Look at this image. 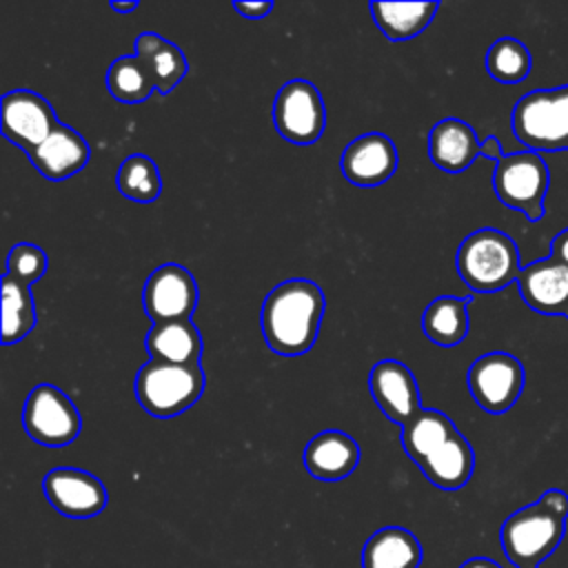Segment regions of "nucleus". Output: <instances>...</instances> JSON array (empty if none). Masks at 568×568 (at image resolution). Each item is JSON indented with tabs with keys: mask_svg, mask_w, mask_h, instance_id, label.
Masks as SVG:
<instances>
[{
	"mask_svg": "<svg viewBox=\"0 0 568 568\" xmlns=\"http://www.w3.org/2000/svg\"><path fill=\"white\" fill-rule=\"evenodd\" d=\"M513 133L535 153L568 149V84L519 98L513 109Z\"/></svg>",
	"mask_w": 568,
	"mask_h": 568,
	"instance_id": "obj_5",
	"label": "nucleus"
},
{
	"mask_svg": "<svg viewBox=\"0 0 568 568\" xmlns=\"http://www.w3.org/2000/svg\"><path fill=\"white\" fill-rule=\"evenodd\" d=\"M422 555V544L410 530L386 526L366 539L362 568H419Z\"/></svg>",
	"mask_w": 568,
	"mask_h": 568,
	"instance_id": "obj_21",
	"label": "nucleus"
},
{
	"mask_svg": "<svg viewBox=\"0 0 568 568\" xmlns=\"http://www.w3.org/2000/svg\"><path fill=\"white\" fill-rule=\"evenodd\" d=\"M142 304L153 324L191 320L197 306L195 277L180 264H162L149 275Z\"/></svg>",
	"mask_w": 568,
	"mask_h": 568,
	"instance_id": "obj_11",
	"label": "nucleus"
},
{
	"mask_svg": "<svg viewBox=\"0 0 568 568\" xmlns=\"http://www.w3.org/2000/svg\"><path fill=\"white\" fill-rule=\"evenodd\" d=\"M368 390L379 410L402 426L422 410L417 382L410 368L397 359H382L371 368Z\"/></svg>",
	"mask_w": 568,
	"mask_h": 568,
	"instance_id": "obj_13",
	"label": "nucleus"
},
{
	"mask_svg": "<svg viewBox=\"0 0 568 568\" xmlns=\"http://www.w3.org/2000/svg\"><path fill=\"white\" fill-rule=\"evenodd\" d=\"M146 351L151 359L193 366V364H200L202 335L191 320L153 324L146 335Z\"/></svg>",
	"mask_w": 568,
	"mask_h": 568,
	"instance_id": "obj_20",
	"label": "nucleus"
},
{
	"mask_svg": "<svg viewBox=\"0 0 568 568\" xmlns=\"http://www.w3.org/2000/svg\"><path fill=\"white\" fill-rule=\"evenodd\" d=\"M379 31L393 40H410L430 24L439 2H371L368 4Z\"/></svg>",
	"mask_w": 568,
	"mask_h": 568,
	"instance_id": "obj_23",
	"label": "nucleus"
},
{
	"mask_svg": "<svg viewBox=\"0 0 568 568\" xmlns=\"http://www.w3.org/2000/svg\"><path fill=\"white\" fill-rule=\"evenodd\" d=\"M91 149L87 140L71 126L60 124L33 153H29L31 164L51 182H60L84 169Z\"/></svg>",
	"mask_w": 568,
	"mask_h": 568,
	"instance_id": "obj_17",
	"label": "nucleus"
},
{
	"mask_svg": "<svg viewBox=\"0 0 568 568\" xmlns=\"http://www.w3.org/2000/svg\"><path fill=\"white\" fill-rule=\"evenodd\" d=\"M106 89L118 102L126 104L144 102L155 91L149 69L138 55H124L111 62L106 71Z\"/></svg>",
	"mask_w": 568,
	"mask_h": 568,
	"instance_id": "obj_27",
	"label": "nucleus"
},
{
	"mask_svg": "<svg viewBox=\"0 0 568 568\" xmlns=\"http://www.w3.org/2000/svg\"><path fill=\"white\" fill-rule=\"evenodd\" d=\"M204 393V371L200 364L180 366L151 359L135 377L140 406L160 419L175 417L191 408Z\"/></svg>",
	"mask_w": 568,
	"mask_h": 568,
	"instance_id": "obj_4",
	"label": "nucleus"
},
{
	"mask_svg": "<svg viewBox=\"0 0 568 568\" xmlns=\"http://www.w3.org/2000/svg\"><path fill=\"white\" fill-rule=\"evenodd\" d=\"M273 122L277 133L300 146L320 140L326 126L324 100L308 80L286 82L273 102Z\"/></svg>",
	"mask_w": 568,
	"mask_h": 568,
	"instance_id": "obj_9",
	"label": "nucleus"
},
{
	"mask_svg": "<svg viewBox=\"0 0 568 568\" xmlns=\"http://www.w3.org/2000/svg\"><path fill=\"white\" fill-rule=\"evenodd\" d=\"M479 155L484 158H490L495 162H499L504 158V151H501V144L495 135H488L484 142H481V149H479Z\"/></svg>",
	"mask_w": 568,
	"mask_h": 568,
	"instance_id": "obj_33",
	"label": "nucleus"
},
{
	"mask_svg": "<svg viewBox=\"0 0 568 568\" xmlns=\"http://www.w3.org/2000/svg\"><path fill=\"white\" fill-rule=\"evenodd\" d=\"M459 277L477 293H495L519 277L517 244L497 229L473 231L457 248Z\"/></svg>",
	"mask_w": 568,
	"mask_h": 568,
	"instance_id": "obj_3",
	"label": "nucleus"
},
{
	"mask_svg": "<svg viewBox=\"0 0 568 568\" xmlns=\"http://www.w3.org/2000/svg\"><path fill=\"white\" fill-rule=\"evenodd\" d=\"M233 9L248 20H262L271 13L273 2H268V0L266 2H262V0L260 2H233Z\"/></svg>",
	"mask_w": 568,
	"mask_h": 568,
	"instance_id": "obj_31",
	"label": "nucleus"
},
{
	"mask_svg": "<svg viewBox=\"0 0 568 568\" xmlns=\"http://www.w3.org/2000/svg\"><path fill=\"white\" fill-rule=\"evenodd\" d=\"M530 67L532 58L528 47L515 38L495 40L486 53V71L504 84L521 82L530 73Z\"/></svg>",
	"mask_w": 568,
	"mask_h": 568,
	"instance_id": "obj_29",
	"label": "nucleus"
},
{
	"mask_svg": "<svg viewBox=\"0 0 568 568\" xmlns=\"http://www.w3.org/2000/svg\"><path fill=\"white\" fill-rule=\"evenodd\" d=\"M118 189L124 197L140 202V204H149L153 200H158V195L162 193V178L158 166L153 164V160L144 153H135L129 155L120 169H118Z\"/></svg>",
	"mask_w": 568,
	"mask_h": 568,
	"instance_id": "obj_28",
	"label": "nucleus"
},
{
	"mask_svg": "<svg viewBox=\"0 0 568 568\" xmlns=\"http://www.w3.org/2000/svg\"><path fill=\"white\" fill-rule=\"evenodd\" d=\"M47 501L64 517L89 519L106 508L109 493L104 484L80 468H53L42 479Z\"/></svg>",
	"mask_w": 568,
	"mask_h": 568,
	"instance_id": "obj_12",
	"label": "nucleus"
},
{
	"mask_svg": "<svg viewBox=\"0 0 568 568\" xmlns=\"http://www.w3.org/2000/svg\"><path fill=\"white\" fill-rule=\"evenodd\" d=\"M526 384L521 362L504 351L477 357L468 368V388L473 399L486 413L499 415L515 406Z\"/></svg>",
	"mask_w": 568,
	"mask_h": 568,
	"instance_id": "obj_8",
	"label": "nucleus"
},
{
	"mask_svg": "<svg viewBox=\"0 0 568 568\" xmlns=\"http://www.w3.org/2000/svg\"><path fill=\"white\" fill-rule=\"evenodd\" d=\"M135 7H138V2H118V0L111 2V9L118 13H131Z\"/></svg>",
	"mask_w": 568,
	"mask_h": 568,
	"instance_id": "obj_35",
	"label": "nucleus"
},
{
	"mask_svg": "<svg viewBox=\"0 0 568 568\" xmlns=\"http://www.w3.org/2000/svg\"><path fill=\"white\" fill-rule=\"evenodd\" d=\"M397 169V149L384 133H364L342 153V173L351 184L379 186Z\"/></svg>",
	"mask_w": 568,
	"mask_h": 568,
	"instance_id": "obj_15",
	"label": "nucleus"
},
{
	"mask_svg": "<svg viewBox=\"0 0 568 568\" xmlns=\"http://www.w3.org/2000/svg\"><path fill=\"white\" fill-rule=\"evenodd\" d=\"M481 142L470 124L457 118L439 120L428 135V153L435 166L448 173L466 171L479 155Z\"/></svg>",
	"mask_w": 568,
	"mask_h": 568,
	"instance_id": "obj_18",
	"label": "nucleus"
},
{
	"mask_svg": "<svg viewBox=\"0 0 568 568\" xmlns=\"http://www.w3.org/2000/svg\"><path fill=\"white\" fill-rule=\"evenodd\" d=\"M60 126L51 104L27 89L9 91L2 95L0 129L2 135L20 146L27 155L33 153Z\"/></svg>",
	"mask_w": 568,
	"mask_h": 568,
	"instance_id": "obj_10",
	"label": "nucleus"
},
{
	"mask_svg": "<svg viewBox=\"0 0 568 568\" xmlns=\"http://www.w3.org/2000/svg\"><path fill=\"white\" fill-rule=\"evenodd\" d=\"M517 288L532 311L568 320V264L550 255L535 260L519 271Z\"/></svg>",
	"mask_w": 568,
	"mask_h": 568,
	"instance_id": "obj_14",
	"label": "nucleus"
},
{
	"mask_svg": "<svg viewBox=\"0 0 568 568\" xmlns=\"http://www.w3.org/2000/svg\"><path fill=\"white\" fill-rule=\"evenodd\" d=\"M455 430V424L444 413L435 408H422L408 424L402 426V446L406 455L419 466Z\"/></svg>",
	"mask_w": 568,
	"mask_h": 568,
	"instance_id": "obj_25",
	"label": "nucleus"
},
{
	"mask_svg": "<svg viewBox=\"0 0 568 568\" xmlns=\"http://www.w3.org/2000/svg\"><path fill=\"white\" fill-rule=\"evenodd\" d=\"M135 55L144 62L155 91L162 95L175 89L189 71L182 49L153 31H144L138 36Z\"/></svg>",
	"mask_w": 568,
	"mask_h": 568,
	"instance_id": "obj_22",
	"label": "nucleus"
},
{
	"mask_svg": "<svg viewBox=\"0 0 568 568\" xmlns=\"http://www.w3.org/2000/svg\"><path fill=\"white\" fill-rule=\"evenodd\" d=\"M324 293L311 280H286L264 300L260 326L266 346L284 357L304 355L317 339Z\"/></svg>",
	"mask_w": 568,
	"mask_h": 568,
	"instance_id": "obj_1",
	"label": "nucleus"
},
{
	"mask_svg": "<svg viewBox=\"0 0 568 568\" xmlns=\"http://www.w3.org/2000/svg\"><path fill=\"white\" fill-rule=\"evenodd\" d=\"M550 257L568 264V229L552 237V242H550Z\"/></svg>",
	"mask_w": 568,
	"mask_h": 568,
	"instance_id": "obj_32",
	"label": "nucleus"
},
{
	"mask_svg": "<svg viewBox=\"0 0 568 568\" xmlns=\"http://www.w3.org/2000/svg\"><path fill=\"white\" fill-rule=\"evenodd\" d=\"M47 271V255L36 244H16L7 257V275L31 286Z\"/></svg>",
	"mask_w": 568,
	"mask_h": 568,
	"instance_id": "obj_30",
	"label": "nucleus"
},
{
	"mask_svg": "<svg viewBox=\"0 0 568 568\" xmlns=\"http://www.w3.org/2000/svg\"><path fill=\"white\" fill-rule=\"evenodd\" d=\"M359 464L357 442L342 430H324L304 448L306 470L322 481H339Z\"/></svg>",
	"mask_w": 568,
	"mask_h": 568,
	"instance_id": "obj_16",
	"label": "nucleus"
},
{
	"mask_svg": "<svg viewBox=\"0 0 568 568\" xmlns=\"http://www.w3.org/2000/svg\"><path fill=\"white\" fill-rule=\"evenodd\" d=\"M550 186V173L546 162L535 151H517L504 155L495 164L493 189L497 197L521 211L528 220H541L546 213V193Z\"/></svg>",
	"mask_w": 568,
	"mask_h": 568,
	"instance_id": "obj_6",
	"label": "nucleus"
},
{
	"mask_svg": "<svg viewBox=\"0 0 568 568\" xmlns=\"http://www.w3.org/2000/svg\"><path fill=\"white\" fill-rule=\"evenodd\" d=\"M36 326L31 288L7 273L2 275V344H16Z\"/></svg>",
	"mask_w": 568,
	"mask_h": 568,
	"instance_id": "obj_26",
	"label": "nucleus"
},
{
	"mask_svg": "<svg viewBox=\"0 0 568 568\" xmlns=\"http://www.w3.org/2000/svg\"><path fill=\"white\" fill-rule=\"evenodd\" d=\"M568 521V495L559 488L546 490L537 501L506 517L499 541L515 568H539L561 544Z\"/></svg>",
	"mask_w": 568,
	"mask_h": 568,
	"instance_id": "obj_2",
	"label": "nucleus"
},
{
	"mask_svg": "<svg viewBox=\"0 0 568 568\" xmlns=\"http://www.w3.org/2000/svg\"><path fill=\"white\" fill-rule=\"evenodd\" d=\"M27 435L49 448L71 444L82 426L75 404L53 384H38L22 408Z\"/></svg>",
	"mask_w": 568,
	"mask_h": 568,
	"instance_id": "obj_7",
	"label": "nucleus"
},
{
	"mask_svg": "<svg viewBox=\"0 0 568 568\" xmlns=\"http://www.w3.org/2000/svg\"><path fill=\"white\" fill-rule=\"evenodd\" d=\"M475 468V453L468 439L455 430L442 446H437L422 464L424 477L442 490H459L468 484Z\"/></svg>",
	"mask_w": 568,
	"mask_h": 568,
	"instance_id": "obj_19",
	"label": "nucleus"
},
{
	"mask_svg": "<svg viewBox=\"0 0 568 568\" xmlns=\"http://www.w3.org/2000/svg\"><path fill=\"white\" fill-rule=\"evenodd\" d=\"M468 297L442 295L422 315L424 335L437 346H455L468 335Z\"/></svg>",
	"mask_w": 568,
	"mask_h": 568,
	"instance_id": "obj_24",
	"label": "nucleus"
},
{
	"mask_svg": "<svg viewBox=\"0 0 568 568\" xmlns=\"http://www.w3.org/2000/svg\"><path fill=\"white\" fill-rule=\"evenodd\" d=\"M459 568H501V566L488 557H473V559H466Z\"/></svg>",
	"mask_w": 568,
	"mask_h": 568,
	"instance_id": "obj_34",
	"label": "nucleus"
}]
</instances>
